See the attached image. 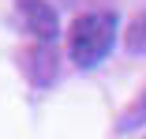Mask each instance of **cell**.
<instances>
[{
  "instance_id": "2",
  "label": "cell",
  "mask_w": 146,
  "mask_h": 139,
  "mask_svg": "<svg viewBox=\"0 0 146 139\" xmlns=\"http://www.w3.org/2000/svg\"><path fill=\"white\" fill-rule=\"evenodd\" d=\"M19 19L26 26V34H34L38 41H52L60 34V19H56V11L45 0H23L19 4Z\"/></svg>"
},
{
  "instance_id": "1",
  "label": "cell",
  "mask_w": 146,
  "mask_h": 139,
  "mask_svg": "<svg viewBox=\"0 0 146 139\" xmlns=\"http://www.w3.org/2000/svg\"><path fill=\"white\" fill-rule=\"evenodd\" d=\"M116 41V15L112 11H86L68 30V53L79 68H94L109 57Z\"/></svg>"
}]
</instances>
